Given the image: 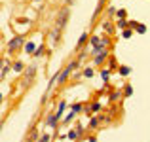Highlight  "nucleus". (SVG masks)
I'll return each instance as SVG.
<instances>
[{"instance_id": "nucleus-1", "label": "nucleus", "mask_w": 150, "mask_h": 142, "mask_svg": "<svg viewBox=\"0 0 150 142\" xmlns=\"http://www.w3.org/2000/svg\"><path fill=\"white\" fill-rule=\"evenodd\" d=\"M78 65H80V61H72L70 65H67L65 68H63V72L59 74V80H57V84H59V85L67 84V82H69L70 78H72V72H74V68H76Z\"/></svg>"}, {"instance_id": "nucleus-2", "label": "nucleus", "mask_w": 150, "mask_h": 142, "mask_svg": "<svg viewBox=\"0 0 150 142\" xmlns=\"http://www.w3.org/2000/svg\"><path fill=\"white\" fill-rule=\"evenodd\" d=\"M21 47H25V38H23L21 34H17V36H13L10 42H8V53L13 55V53H17Z\"/></svg>"}, {"instance_id": "nucleus-3", "label": "nucleus", "mask_w": 150, "mask_h": 142, "mask_svg": "<svg viewBox=\"0 0 150 142\" xmlns=\"http://www.w3.org/2000/svg\"><path fill=\"white\" fill-rule=\"evenodd\" d=\"M69 15H70L69 6H65L63 10H59L57 19H55V25H57V29H59V30H63V29L67 27V23H69Z\"/></svg>"}, {"instance_id": "nucleus-4", "label": "nucleus", "mask_w": 150, "mask_h": 142, "mask_svg": "<svg viewBox=\"0 0 150 142\" xmlns=\"http://www.w3.org/2000/svg\"><path fill=\"white\" fill-rule=\"evenodd\" d=\"M93 63H95L97 66H101V65H105V61L110 57V51H108V47H105V49H97V51H93Z\"/></svg>"}, {"instance_id": "nucleus-5", "label": "nucleus", "mask_w": 150, "mask_h": 142, "mask_svg": "<svg viewBox=\"0 0 150 142\" xmlns=\"http://www.w3.org/2000/svg\"><path fill=\"white\" fill-rule=\"evenodd\" d=\"M34 74H36V66L30 65L29 68L25 70V85H27V84H30V82L34 80Z\"/></svg>"}, {"instance_id": "nucleus-6", "label": "nucleus", "mask_w": 150, "mask_h": 142, "mask_svg": "<svg viewBox=\"0 0 150 142\" xmlns=\"http://www.w3.org/2000/svg\"><path fill=\"white\" fill-rule=\"evenodd\" d=\"M101 121H110L108 117H101V116H93L91 121H89V129H97L101 125Z\"/></svg>"}, {"instance_id": "nucleus-7", "label": "nucleus", "mask_w": 150, "mask_h": 142, "mask_svg": "<svg viewBox=\"0 0 150 142\" xmlns=\"http://www.w3.org/2000/svg\"><path fill=\"white\" fill-rule=\"evenodd\" d=\"M129 27H133V29H135L139 34H144V32H146V25H143V23H135V21H133V23H129Z\"/></svg>"}, {"instance_id": "nucleus-8", "label": "nucleus", "mask_w": 150, "mask_h": 142, "mask_svg": "<svg viewBox=\"0 0 150 142\" xmlns=\"http://www.w3.org/2000/svg\"><path fill=\"white\" fill-rule=\"evenodd\" d=\"M103 29H105L106 34H114V25L110 23V19H105V21H103Z\"/></svg>"}, {"instance_id": "nucleus-9", "label": "nucleus", "mask_w": 150, "mask_h": 142, "mask_svg": "<svg viewBox=\"0 0 150 142\" xmlns=\"http://www.w3.org/2000/svg\"><path fill=\"white\" fill-rule=\"evenodd\" d=\"M57 120H59V117L55 116V114H51V116L48 117V121H46V123H48V127H51V129H57Z\"/></svg>"}, {"instance_id": "nucleus-10", "label": "nucleus", "mask_w": 150, "mask_h": 142, "mask_svg": "<svg viewBox=\"0 0 150 142\" xmlns=\"http://www.w3.org/2000/svg\"><path fill=\"white\" fill-rule=\"evenodd\" d=\"M124 97V91H120V89H114L112 93H110V102H116L118 98Z\"/></svg>"}, {"instance_id": "nucleus-11", "label": "nucleus", "mask_w": 150, "mask_h": 142, "mask_svg": "<svg viewBox=\"0 0 150 142\" xmlns=\"http://www.w3.org/2000/svg\"><path fill=\"white\" fill-rule=\"evenodd\" d=\"M86 40H88V32H84L80 38H78V46H76V51H80L82 47H84V44H86Z\"/></svg>"}, {"instance_id": "nucleus-12", "label": "nucleus", "mask_w": 150, "mask_h": 142, "mask_svg": "<svg viewBox=\"0 0 150 142\" xmlns=\"http://www.w3.org/2000/svg\"><path fill=\"white\" fill-rule=\"evenodd\" d=\"M59 38H61V30L57 29V27H55L53 30H51V42H53V44H57V40Z\"/></svg>"}, {"instance_id": "nucleus-13", "label": "nucleus", "mask_w": 150, "mask_h": 142, "mask_svg": "<svg viewBox=\"0 0 150 142\" xmlns=\"http://www.w3.org/2000/svg\"><path fill=\"white\" fill-rule=\"evenodd\" d=\"M122 91H124V97H131V95H133V85L131 84H125Z\"/></svg>"}, {"instance_id": "nucleus-14", "label": "nucleus", "mask_w": 150, "mask_h": 142, "mask_svg": "<svg viewBox=\"0 0 150 142\" xmlns=\"http://www.w3.org/2000/svg\"><path fill=\"white\" fill-rule=\"evenodd\" d=\"M65 108H67V102H59V108H57V112H55V116H57V117H61L63 116V112H65Z\"/></svg>"}, {"instance_id": "nucleus-15", "label": "nucleus", "mask_w": 150, "mask_h": 142, "mask_svg": "<svg viewBox=\"0 0 150 142\" xmlns=\"http://www.w3.org/2000/svg\"><path fill=\"white\" fill-rule=\"evenodd\" d=\"M118 72H120L122 76H129V74H131V68H129V66H118Z\"/></svg>"}, {"instance_id": "nucleus-16", "label": "nucleus", "mask_w": 150, "mask_h": 142, "mask_svg": "<svg viewBox=\"0 0 150 142\" xmlns=\"http://www.w3.org/2000/svg\"><path fill=\"white\" fill-rule=\"evenodd\" d=\"M89 108H91V114H97V112H101V102H93V104H89Z\"/></svg>"}, {"instance_id": "nucleus-17", "label": "nucleus", "mask_w": 150, "mask_h": 142, "mask_svg": "<svg viewBox=\"0 0 150 142\" xmlns=\"http://www.w3.org/2000/svg\"><path fill=\"white\" fill-rule=\"evenodd\" d=\"M101 78H103V82L106 84V82H108V78H110V70L108 68H103L101 70Z\"/></svg>"}, {"instance_id": "nucleus-18", "label": "nucleus", "mask_w": 150, "mask_h": 142, "mask_svg": "<svg viewBox=\"0 0 150 142\" xmlns=\"http://www.w3.org/2000/svg\"><path fill=\"white\" fill-rule=\"evenodd\" d=\"M23 49H25L27 53H34V51H36V47H34L33 42H29V44H25V47H23Z\"/></svg>"}, {"instance_id": "nucleus-19", "label": "nucleus", "mask_w": 150, "mask_h": 142, "mask_svg": "<svg viewBox=\"0 0 150 142\" xmlns=\"http://www.w3.org/2000/svg\"><path fill=\"white\" fill-rule=\"evenodd\" d=\"M70 110H72V112H82V110H84V104H80V102H76V104H72L70 106Z\"/></svg>"}, {"instance_id": "nucleus-20", "label": "nucleus", "mask_w": 150, "mask_h": 142, "mask_svg": "<svg viewBox=\"0 0 150 142\" xmlns=\"http://www.w3.org/2000/svg\"><path fill=\"white\" fill-rule=\"evenodd\" d=\"M38 138H40V136H38V131L34 129V131L30 133V136H29V142H38Z\"/></svg>"}, {"instance_id": "nucleus-21", "label": "nucleus", "mask_w": 150, "mask_h": 142, "mask_svg": "<svg viewBox=\"0 0 150 142\" xmlns=\"http://www.w3.org/2000/svg\"><path fill=\"white\" fill-rule=\"evenodd\" d=\"M82 76H84V78H93V68H89V66H88V68H84Z\"/></svg>"}, {"instance_id": "nucleus-22", "label": "nucleus", "mask_w": 150, "mask_h": 142, "mask_svg": "<svg viewBox=\"0 0 150 142\" xmlns=\"http://www.w3.org/2000/svg\"><path fill=\"white\" fill-rule=\"evenodd\" d=\"M23 68H25V66H23V63H21V61L13 63V70H15V72H23Z\"/></svg>"}, {"instance_id": "nucleus-23", "label": "nucleus", "mask_w": 150, "mask_h": 142, "mask_svg": "<svg viewBox=\"0 0 150 142\" xmlns=\"http://www.w3.org/2000/svg\"><path fill=\"white\" fill-rule=\"evenodd\" d=\"M116 15H118V19H125V17H127V11L122 8V10H118V11H116Z\"/></svg>"}, {"instance_id": "nucleus-24", "label": "nucleus", "mask_w": 150, "mask_h": 142, "mask_svg": "<svg viewBox=\"0 0 150 142\" xmlns=\"http://www.w3.org/2000/svg\"><path fill=\"white\" fill-rule=\"evenodd\" d=\"M42 53H44V46H38V47H36V51H34L33 55H34V57H40Z\"/></svg>"}, {"instance_id": "nucleus-25", "label": "nucleus", "mask_w": 150, "mask_h": 142, "mask_svg": "<svg viewBox=\"0 0 150 142\" xmlns=\"http://www.w3.org/2000/svg\"><path fill=\"white\" fill-rule=\"evenodd\" d=\"M118 27H120V29H127V27H129V23L125 21V19H120V21H118Z\"/></svg>"}, {"instance_id": "nucleus-26", "label": "nucleus", "mask_w": 150, "mask_h": 142, "mask_svg": "<svg viewBox=\"0 0 150 142\" xmlns=\"http://www.w3.org/2000/svg\"><path fill=\"white\" fill-rule=\"evenodd\" d=\"M110 68H116V59L114 57H108V70Z\"/></svg>"}, {"instance_id": "nucleus-27", "label": "nucleus", "mask_w": 150, "mask_h": 142, "mask_svg": "<svg viewBox=\"0 0 150 142\" xmlns=\"http://www.w3.org/2000/svg\"><path fill=\"white\" fill-rule=\"evenodd\" d=\"M50 140H51V136L46 135V133H44V135H40V138H38V142H50Z\"/></svg>"}, {"instance_id": "nucleus-28", "label": "nucleus", "mask_w": 150, "mask_h": 142, "mask_svg": "<svg viewBox=\"0 0 150 142\" xmlns=\"http://www.w3.org/2000/svg\"><path fill=\"white\" fill-rule=\"evenodd\" d=\"M74 114H76V112H72V110H70V114H69V116L65 117V120H63V123H69V121H70V120L74 117Z\"/></svg>"}, {"instance_id": "nucleus-29", "label": "nucleus", "mask_w": 150, "mask_h": 142, "mask_svg": "<svg viewBox=\"0 0 150 142\" xmlns=\"http://www.w3.org/2000/svg\"><path fill=\"white\" fill-rule=\"evenodd\" d=\"M131 34H133V30H129V29H124V34H122V36H124V38H131Z\"/></svg>"}, {"instance_id": "nucleus-30", "label": "nucleus", "mask_w": 150, "mask_h": 142, "mask_svg": "<svg viewBox=\"0 0 150 142\" xmlns=\"http://www.w3.org/2000/svg\"><path fill=\"white\" fill-rule=\"evenodd\" d=\"M65 2H67V6H72V4H74V0H65Z\"/></svg>"}, {"instance_id": "nucleus-31", "label": "nucleus", "mask_w": 150, "mask_h": 142, "mask_svg": "<svg viewBox=\"0 0 150 142\" xmlns=\"http://www.w3.org/2000/svg\"><path fill=\"white\" fill-rule=\"evenodd\" d=\"M88 142H97V138H89V140H88Z\"/></svg>"}, {"instance_id": "nucleus-32", "label": "nucleus", "mask_w": 150, "mask_h": 142, "mask_svg": "<svg viewBox=\"0 0 150 142\" xmlns=\"http://www.w3.org/2000/svg\"><path fill=\"white\" fill-rule=\"evenodd\" d=\"M2 127H4V123H2V121H0V131H2Z\"/></svg>"}, {"instance_id": "nucleus-33", "label": "nucleus", "mask_w": 150, "mask_h": 142, "mask_svg": "<svg viewBox=\"0 0 150 142\" xmlns=\"http://www.w3.org/2000/svg\"><path fill=\"white\" fill-rule=\"evenodd\" d=\"M0 102H2V93H0Z\"/></svg>"}, {"instance_id": "nucleus-34", "label": "nucleus", "mask_w": 150, "mask_h": 142, "mask_svg": "<svg viewBox=\"0 0 150 142\" xmlns=\"http://www.w3.org/2000/svg\"><path fill=\"white\" fill-rule=\"evenodd\" d=\"M36 2H40V0H36Z\"/></svg>"}, {"instance_id": "nucleus-35", "label": "nucleus", "mask_w": 150, "mask_h": 142, "mask_svg": "<svg viewBox=\"0 0 150 142\" xmlns=\"http://www.w3.org/2000/svg\"><path fill=\"white\" fill-rule=\"evenodd\" d=\"M0 40H2V38H0Z\"/></svg>"}]
</instances>
